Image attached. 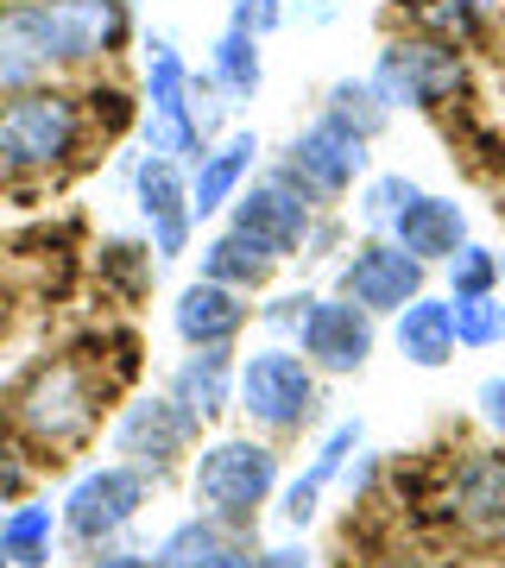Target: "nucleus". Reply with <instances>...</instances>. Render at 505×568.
<instances>
[{
	"label": "nucleus",
	"instance_id": "obj_1",
	"mask_svg": "<svg viewBox=\"0 0 505 568\" xmlns=\"http://www.w3.org/2000/svg\"><path fill=\"white\" fill-rule=\"evenodd\" d=\"M127 0H7L0 7V89H26L44 70L108 63L127 44Z\"/></svg>",
	"mask_w": 505,
	"mask_h": 568
},
{
	"label": "nucleus",
	"instance_id": "obj_2",
	"mask_svg": "<svg viewBox=\"0 0 505 568\" xmlns=\"http://www.w3.org/2000/svg\"><path fill=\"white\" fill-rule=\"evenodd\" d=\"M101 405H108V373H95L77 354H51L13 386L7 424L20 443L44 448V455H70L101 429Z\"/></svg>",
	"mask_w": 505,
	"mask_h": 568
},
{
	"label": "nucleus",
	"instance_id": "obj_3",
	"mask_svg": "<svg viewBox=\"0 0 505 568\" xmlns=\"http://www.w3.org/2000/svg\"><path fill=\"white\" fill-rule=\"evenodd\" d=\"M89 140V108L58 82H26L0 102V183L58 178Z\"/></svg>",
	"mask_w": 505,
	"mask_h": 568
},
{
	"label": "nucleus",
	"instance_id": "obj_4",
	"mask_svg": "<svg viewBox=\"0 0 505 568\" xmlns=\"http://www.w3.org/2000/svg\"><path fill=\"white\" fill-rule=\"evenodd\" d=\"M279 480H284V462L272 448V436H215L196 455V467H190V499H196L202 518H215L234 537H246L260 525V511L272 506Z\"/></svg>",
	"mask_w": 505,
	"mask_h": 568
},
{
	"label": "nucleus",
	"instance_id": "obj_5",
	"mask_svg": "<svg viewBox=\"0 0 505 568\" xmlns=\"http://www.w3.org/2000/svg\"><path fill=\"white\" fill-rule=\"evenodd\" d=\"M234 410L260 436H303L323 410V373L303 361L291 342H260L234 366Z\"/></svg>",
	"mask_w": 505,
	"mask_h": 568
},
{
	"label": "nucleus",
	"instance_id": "obj_6",
	"mask_svg": "<svg viewBox=\"0 0 505 568\" xmlns=\"http://www.w3.org/2000/svg\"><path fill=\"white\" fill-rule=\"evenodd\" d=\"M152 474H140L133 462H101L89 467L77 487L63 493V506H58V525L63 537L77 549H101V544H114L133 518L145 511V499H152Z\"/></svg>",
	"mask_w": 505,
	"mask_h": 568
},
{
	"label": "nucleus",
	"instance_id": "obj_7",
	"mask_svg": "<svg viewBox=\"0 0 505 568\" xmlns=\"http://www.w3.org/2000/svg\"><path fill=\"white\" fill-rule=\"evenodd\" d=\"M373 89H380V102L398 114V108H448L462 95L467 82V63L462 51L448 39H392L380 44V58H373Z\"/></svg>",
	"mask_w": 505,
	"mask_h": 568
},
{
	"label": "nucleus",
	"instance_id": "obj_8",
	"mask_svg": "<svg viewBox=\"0 0 505 568\" xmlns=\"http://www.w3.org/2000/svg\"><path fill=\"white\" fill-rule=\"evenodd\" d=\"M316 222H323V203L284 164H272L260 183H246L241 196L228 203V227L253 234L272 260H297L303 246H310V234H316Z\"/></svg>",
	"mask_w": 505,
	"mask_h": 568
},
{
	"label": "nucleus",
	"instance_id": "obj_9",
	"mask_svg": "<svg viewBox=\"0 0 505 568\" xmlns=\"http://www.w3.org/2000/svg\"><path fill=\"white\" fill-rule=\"evenodd\" d=\"M190 63L183 51L164 32L145 39V114H140V145L145 152H164L178 164H196L202 159V140H196V121H190Z\"/></svg>",
	"mask_w": 505,
	"mask_h": 568
},
{
	"label": "nucleus",
	"instance_id": "obj_10",
	"mask_svg": "<svg viewBox=\"0 0 505 568\" xmlns=\"http://www.w3.org/2000/svg\"><path fill=\"white\" fill-rule=\"evenodd\" d=\"M443 525L467 549H505V443L467 448L443 480Z\"/></svg>",
	"mask_w": 505,
	"mask_h": 568
},
{
	"label": "nucleus",
	"instance_id": "obj_11",
	"mask_svg": "<svg viewBox=\"0 0 505 568\" xmlns=\"http://www.w3.org/2000/svg\"><path fill=\"white\" fill-rule=\"evenodd\" d=\"M196 436H202V424L171 398V392H145V398H133V405L114 417L108 448H114V462H133L140 474L164 480V474L196 448Z\"/></svg>",
	"mask_w": 505,
	"mask_h": 568
},
{
	"label": "nucleus",
	"instance_id": "obj_12",
	"mask_svg": "<svg viewBox=\"0 0 505 568\" xmlns=\"http://www.w3.org/2000/svg\"><path fill=\"white\" fill-rule=\"evenodd\" d=\"M127 183H133V209L145 222V241H152V260L171 265L190 253V234H196V215H190V164L164 159V152H140L127 164Z\"/></svg>",
	"mask_w": 505,
	"mask_h": 568
},
{
	"label": "nucleus",
	"instance_id": "obj_13",
	"mask_svg": "<svg viewBox=\"0 0 505 568\" xmlns=\"http://www.w3.org/2000/svg\"><path fill=\"white\" fill-rule=\"evenodd\" d=\"M430 265L411 260L392 234H366L361 246H347L342 272H335V291L347 304H361L366 316H398L411 297H424Z\"/></svg>",
	"mask_w": 505,
	"mask_h": 568
},
{
	"label": "nucleus",
	"instance_id": "obj_14",
	"mask_svg": "<svg viewBox=\"0 0 505 568\" xmlns=\"http://www.w3.org/2000/svg\"><path fill=\"white\" fill-rule=\"evenodd\" d=\"M291 347H297L323 379H347V373H361V366L373 361V347H380V316H366L361 304H347L342 291H335V297H310L303 323L291 328Z\"/></svg>",
	"mask_w": 505,
	"mask_h": 568
},
{
	"label": "nucleus",
	"instance_id": "obj_15",
	"mask_svg": "<svg viewBox=\"0 0 505 568\" xmlns=\"http://www.w3.org/2000/svg\"><path fill=\"white\" fill-rule=\"evenodd\" d=\"M366 145L373 140H361L354 126L316 114L310 126L291 133V145H284V171H291L316 203H335V196H347V190L373 171V152H366Z\"/></svg>",
	"mask_w": 505,
	"mask_h": 568
},
{
	"label": "nucleus",
	"instance_id": "obj_16",
	"mask_svg": "<svg viewBox=\"0 0 505 568\" xmlns=\"http://www.w3.org/2000/svg\"><path fill=\"white\" fill-rule=\"evenodd\" d=\"M361 443H366V424H361V417H342V424H335L323 443H316L310 467H303L297 480L279 493L284 530H310V525H316V511H323V493H329V487H342V474H347V462L361 455Z\"/></svg>",
	"mask_w": 505,
	"mask_h": 568
},
{
	"label": "nucleus",
	"instance_id": "obj_17",
	"mask_svg": "<svg viewBox=\"0 0 505 568\" xmlns=\"http://www.w3.org/2000/svg\"><path fill=\"white\" fill-rule=\"evenodd\" d=\"M246 323H253L246 291H228L215 278H190L171 304V328H178L183 347H234Z\"/></svg>",
	"mask_w": 505,
	"mask_h": 568
},
{
	"label": "nucleus",
	"instance_id": "obj_18",
	"mask_svg": "<svg viewBox=\"0 0 505 568\" xmlns=\"http://www.w3.org/2000/svg\"><path fill=\"white\" fill-rule=\"evenodd\" d=\"M260 133H222L215 145H202V159L190 164V215L209 222V215H222L234 196H241L246 183H253V164H260Z\"/></svg>",
	"mask_w": 505,
	"mask_h": 568
},
{
	"label": "nucleus",
	"instance_id": "obj_19",
	"mask_svg": "<svg viewBox=\"0 0 505 568\" xmlns=\"http://www.w3.org/2000/svg\"><path fill=\"white\" fill-rule=\"evenodd\" d=\"M385 234H392L411 260L443 265V260H455V253L467 246V209L455 203V196H430V190H417V196L392 215Z\"/></svg>",
	"mask_w": 505,
	"mask_h": 568
},
{
	"label": "nucleus",
	"instance_id": "obj_20",
	"mask_svg": "<svg viewBox=\"0 0 505 568\" xmlns=\"http://www.w3.org/2000/svg\"><path fill=\"white\" fill-rule=\"evenodd\" d=\"M234 347H190L171 373V398H178L196 424H215L222 410H234Z\"/></svg>",
	"mask_w": 505,
	"mask_h": 568
},
{
	"label": "nucleus",
	"instance_id": "obj_21",
	"mask_svg": "<svg viewBox=\"0 0 505 568\" xmlns=\"http://www.w3.org/2000/svg\"><path fill=\"white\" fill-rule=\"evenodd\" d=\"M392 342H398V354L411 366H424V373H436V366L455 361V310H448V297H411V304L392 316Z\"/></svg>",
	"mask_w": 505,
	"mask_h": 568
},
{
	"label": "nucleus",
	"instance_id": "obj_22",
	"mask_svg": "<svg viewBox=\"0 0 505 568\" xmlns=\"http://www.w3.org/2000/svg\"><path fill=\"white\" fill-rule=\"evenodd\" d=\"M159 556V568H246V556L253 549L234 537L228 525H215V518H183V525L164 530V544L152 549Z\"/></svg>",
	"mask_w": 505,
	"mask_h": 568
},
{
	"label": "nucleus",
	"instance_id": "obj_23",
	"mask_svg": "<svg viewBox=\"0 0 505 568\" xmlns=\"http://www.w3.org/2000/svg\"><path fill=\"white\" fill-rule=\"evenodd\" d=\"M279 265L284 260H272L253 234H241V227H222L215 241L202 246V265H196V278H215V284H228V291H265V284L279 278Z\"/></svg>",
	"mask_w": 505,
	"mask_h": 568
},
{
	"label": "nucleus",
	"instance_id": "obj_24",
	"mask_svg": "<svg viewBox=\"0 0 505 568\" xmlns=\"http://www.w3.org/2000/svg\"><path fill=\"white\" fill-rule=\"evenodd\" d=\"M209 82H215V89H222L234 108L253 102V95H260V82H265L260 32H246V26L228 20L222 32H215V44H209Z\"/></svg>",
	"mask_w": 505,
	"mask_h": 568
},
{
	"label": "nucleus",
	"instance_id": "obj_25",
	"mask_svg": "<svg viewBox=\"0 0 505 568\" xmlns=\"http://www.w3.org/2000/svg\"><path fill=\"white\" fill-rule=\"evenodd\" d=\"M63 525H58V506L44 499H26L0 518V556L7 568H51V549H58Z\"/></svg>",
	"mask_w": 505,
	"mask_h": 568
},
{
	"label": "nucleus",
	"instance_id": "obj_26",
	"mask_svg": "<svg viewBox=\"0 0 505 568\" xmlns=\"http://www.w3.org/2000/svg\"><path fill=\"white\" fill-rule=\"evenodd\" d=\"M323 114L329 121H342V126H354L361 140H373L385 121H392V108L380 102V89L366 77H342V82H329V95H323Z\"/></svg>",
	"mask_w": 505,
	"mask_h": 568
},
{
	"label": "nucleus",
	"instance_id": "obj_27",
	"mask_svg": "<svg viewBox=\"0 0 505 568\" xmlns=\"http://www.w3.org/2000/svg\"><path fill=\"white\" fill-rule=\"evenodd\" d=\"M411 196H417V183L404 178V171H366V178L354 183V215H361V227L385 234V227H392V215H398Z\"/></svg>",
	"mask_w": 505,
	"mask_h": 568
},
{
	"label": "nucleus",
	"instance_id": "obj_28",
	"mask_svg": "<svg viewBox=\"0 0 505 568\" xmlns=\"http://www.w3.org/2000/svg\"><path fill=\"white\" fill-rule=\"evenodd\" d=\"M448 310H455V347L486 354V347L505 342V304H499V291H493V297H448Z\"/></svg>",
	"mask_w": 505,
	"mask_h": 568
},
{
	"label": "nucleus",
	"instance_id": "obj_29",
	"mask_svg": "<svg viewBox=\"0 0 505 568\" xmlns=\"http://www.w3.org/2000/svg\"><path fill=\"white\" fill-rule=\"evenodd\" d=\"M443 278H448V297H493L499 291V253L467 241L455 260H443Z\"/></svg>",
	"mask_w": 505,
	"mask_h": 568
},
{
	"label": "nucleus",
	"instance_id": "obj_30",
	"mask_svg": "<svg viewBox=\"0 0 505 568\" xmlns=\"http://www.w3.org/2000/svg\"><path fill=\"white\" fill-rule=\"evenodd\" d=\"M228 108H234V102H228V95H222V89H215L209 77H190V121H196V140H202V145L222 140Z\"/></svg>",
	"mask_w": 505,
	"mask_h": 568
},
{
	"label": "nucleus",
	"instance_id": "obj_31",
	"mask_svg": "<svg viewBox=\"0 0 505 568\" xmlns=\"http://www.w3.org/2000/svg\"><path fill=\"white\" fill-rule=\"evenodd\" d=\"M310 297L316 291H284V297H272V304H260V323L279 335V342H291V328L303 323V310H310Z\"/></svg>",
	"mask_w": 505,
	"mask_h": 568
},
{
	"label": "nucleus",
	"instance_id": "obj_32",
	"mask_svg": "<svg viewBox=\"0 0 505 568\" xmlns=\"http://www.w3.org/2000/svg\"><path fill=\"white\" fill-rule=\"evenodd\" d=\"M228 20L265 39V32H279L284 26V0H228Z\"/></svg>",
	"mask_w": 505,
	"mask_h": 568
},
{
	"label": "nucleus",
	"instance_id": "obj_33",
	"mask_svg": "<svg viewBox=\"0 0 505 568\" xmlns=\"http://www.w3.org/2000/svg\"><path fill=\"white\" fill-rule=\"evenodd\" d=\"M474 410H481V424L493 429L505 443V373H493V379H481V392H474Z\"/></svg>",
	"mask_w": 505,
	"mask_h": 568
},
{
	"label": "nucleus",
	"instance_id": "obj_34",
	"mask_svg": "<svg viewBox=\"0 0 505 568\" xmlns=\"http://www.w3.org/2000/svg\"><path fill=\"white\" fill-rule=\"evenodd\" d=\"M246 568H316V562H310V549L303 544H272V549H253Z\"/></svg>",
	"mask_w": 505,
	"mask_h": 568
},
{
	"label": "nucleus",
	"instance_id": "obj_35",
	"mask_svg": "<svg viewBox=\"0 0 505 568\" xmlns=\"http://www.w3.org/2000/svg\"><path fill=\"white\" fill-rule=\"evenodd\" d=\"M89 568H159V556H145V549H114V544H101V556H89Z\"/></svg>",
	"mask_w": 505,
	"mask_h": 568
},
{
	"label": "nucleus",
	"instance_id": "obj_36",
	"mask_svg": "<svg viewBox=\"0 0 505 568\" xmlns=\"http://www.w3.org/2000/svg\"><path fill=\"white\" fill-rule=\"evenodd\" d=\"M13 455H20V448L0 436V499H13V493L26 487V462H13Z\"/></svg>",
	"mask_w": 505,
	"mask_h": 568
},
{
	"label": "nucleus",
	"instance_id": "obj_37",
	"mask_svg": "<svg viewBox=\"0 0 505 568\" xmlns=\"http://www.w3.org/2000/svg\"><path fill=\"white\" fill-rule=\"evenodd\" d=\"M385 568H430V562H385Z\"/></svg>",
	"mask_w": 505,
	"mask_h": 568
},
{
	"label": "nucleus",
	"instance_id": "obj_38",
	"mask_svg": "<svg viewBox=\"0 0 505 568\" xmlns=\"http://www.w3.org/2000/svg\"><path fill=\"white\" fill-rule=\"evenodd\" d=\"M499 284H505V253H499Z\"/></svg>",
	"mask_w": 505,
	"mask_h": 568
},
{
	"label": "nucleus",
	"instance_id": "obj_39",
	"mask_svg": "<svg viewBox=\"0 0 505 568\" xmlns=\"http://www.w3.org/2000/svg\"><path fill=\"white\" fill-rule=\"evenodd\" d=\"M0 568H7V556H0Z\"/></svg>",
	"mask_w": 505,
	"mask_h": 568
}]
</instances>
